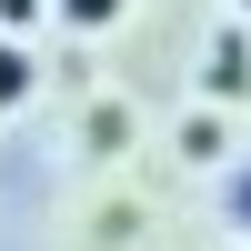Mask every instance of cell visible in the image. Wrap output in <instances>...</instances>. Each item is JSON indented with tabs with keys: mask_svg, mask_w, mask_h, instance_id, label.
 Instances as JSON below:
<instances>
[{
	"mask_svg": "<svg viewBox=\"0 0 251 251\" xmlns=\"http://www.w3.org/2000/svg\"><path fill=\"white\" fill-rule=\"evenodd\" d=\"M241 91H251V40H241V30H221L211 50H201V100L221 111V100H241Z\"/></svg>",
	"mask_w": 251,
	"mask_h": 251,
	"instance_id": "obj_1",
	"label": "cell"
},
{
	"mask_svg": "<svg viewBox=\"0 0 251 251\" xmlns=\"http://www.w3.org/2000/svg\"><path fill=\"white\" fill-rule=\"evenodd\" d=\"M181 151H191V161H221V151H231V131H221V111H211V100L181 121Z\"/></svg>",
	"mask_w": 251,
	"mask_h": 251,
	"instance_id": "obj_2",
	"label": "cell"
},
{
	"mask_svg": "<svg viewBox=\"0 0 251 251\" xmlns=\"http://www.w3.org/2000/svg\"><path fill=\"white\" fill-rule=\"evenodd\" d=\"M20 100H30V50L0 30V111H20Z\"/></svg>",
	"mask_w": 251,
	"mask_h": 251,
	"instance_id": "obj_3",
	"label": "cell"
},
{
	"mask_svg": "<svg viewBox=\"0 0 251 251\" xmlns=\"http://www.w3.org/2000/svg\"><path fill=\"white\" fill-rule=\"evenodd\" d=\"M50 10L71 20V30H111V20H121V0H50Z\"/></svg>",
	"mask_w": 251,
	"mask_h": 251,
	"instance_id": "obj_4",
	"label": "cell"
},
{
	"mask_svg": "<svg viewBox=\"0 0 251 251\" xmlns=\"http://www.w3.org/2000/svg\"><path fill=\"white\" fill-rule=\"evenodd\" d=\"M221 211H231L241 231H251V171H231V191H221Z\"/></svg>",
	"mask_w": 251,
	"mask_h": 251,
	"instance_id": "obj_5",
	"label": "cell"
},
{
	"mask_svg": "<svg viewBox=\"0 0 251 251\" xmlns=\"http://www.w3.org/2000/svg\"><path fill=\"white\" fill-rule=\"evenodd\" d=\"M40 10H50V0H0V30H30Z\"/></svg>",
	"mask_w": 251,
	"mask_h": 251,
	"instance_id": "obj_6",
	"label": "cell"
},
{
	"mask_svg": "<svg viewBox=\"0 0 251 251\" xmlns=\"http://www.w3.org/2000/svg\"><path fill=\"white\" fill-rule=\"evenodd\" d=\"M231 10H251V0H231Z\"/></svg>",
	"mask_w": 251,
	"mask_h": 251,
	"instance_id": "obj_7",
	"label": "cell"
}]
</instances>
